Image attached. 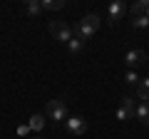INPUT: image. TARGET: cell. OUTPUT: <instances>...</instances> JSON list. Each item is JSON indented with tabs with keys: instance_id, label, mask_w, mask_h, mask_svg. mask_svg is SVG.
Returning a JSON list of instances; mask_svg holds the SVG:
<instances>
[{
	"instance_id": "obj_1",
	"label": "cell",
	"mask_w": 149,
	"mask_h": 139,
	"mask_svg": "<svg viewBox=\"0 0 149 139\" xmlns=\"http://www.w3.org/2000/svg\"><path fill=\"white\" fill-rule=\"evenodd\" d=\"M100 22H102L100 15H95V13H87V15L82 17L80 22H77V27H74V35H77V38H82V40L87 42V40H90L92 35L100 30Z\"/></svg>"
},
{
	"instance_id": "obj_2",
	"label": "cell",
	"mask_w": 149,
	"mask_h": 139,
	"mask_svg": "<svg viewBox=\"0 0 149 139\" xmlns=\"http://www.w3.org/2000/svg\"><path fill=\"white\" fill-rule=\"evenodd\" d=\"M45 117L52 119L55 124H65V119L70 117L67 114V102L65 99H50L47 107H45Z\"/></svg>"
},
{
	"instance_id": "obj_3",
	"label": "cell",
	"mask_w": 149,
	"mask_h": 139,
	"mask_svg": "<svg viewBox=\"0 0 149 139\" xmlns=\"http://www.w3.org/2000/svg\"><path fill=\"white\" fill-rule=\"evenodd\" d=\"M50 35L55 38V42L67 45L70 40L74 38V30L67 25V22H62V20H50Z\"/></svg>"
},
{
	"instance_id": "obj_4",
	"label": "cell",
	"mask_w": 149,
	"mask_h": 139,
	"mask_svg": "<svg viewBox=\"0 0 149 139\" xmlns=\"http://www.w3.org/2000/svg\"><path fill=\"white\" fill-rule=\"evenodd\" d=\"M134 109H137L134 97L132 95H124L122 97V104H119V109H117V119H119V122H129V119H134Z\"/></svg>"
},
{
	"instance_id": "obj_5",
	"label": "cell",
	"mask_w": 149,
	"mask_h": 139,
	"mask_svg": "<svg viewBox=\"0 0 149 139\" xmlns=\"http://www.w3.org/2000/svg\"><path fill=\"white\" fill-rule=\"evenodd\" d=\"M65 129H67V134H74V137H80V134L87 132V119L80 117V114H72V117L65 119Z\"/></svg>"
},
{
	"instance_id": "obj_6",
	"label": "cell",
	"mask_w": 149,
	"mask_h": 139,
	"mask_svg": "<svg viewBox=\"0 0 149 139\" xmlns=\"http://www.w3.org/2000/svg\"><path fill=\"white\" fill-rule=\"evenodd\" d=\"M124 13H127V5H124L122 0H114V3L107 8V22L114 27V25H117V22L124 17Z\"/></svg>"
},
{
	"instance_id": "obj_7",
	"label": "cell",
	"mask_w": 149,
	"mask_h": 139,
	"mask_svg": "<svg viewBox=\"0 0 149 139\" xmlns=\"http://www.w3.org/2000/svg\"><path fill=\"white\" fill-rule=\"evenodd\" d=\"M144 62H147V52H144V50H127V52H124V65H127L129 70L139 67V65H144Z\"/></svg>"
},
{
	"instance_id": "obj_8",
	"label": "cell",
	"mask_w": 149,
	"mask_h": 139,
	"mask_svg": "<svg viewBox=\"0 0 149 139\" xmlns=\"http://www.w3.org/2000/svg\"><path fill=\"white\" fill-rule=\"evenodd\" d=\"M45 124H47V117H45V114H32V117L27 119V127H30V132H42Z\"/></svg>"
},
{
	"instance_id": "obj_9",
	"label": "cell",
	"mask_w": 149,
	"mask_h": 139,
	"mask_svg": "<svg viewBox=\"0 0 149 139\" xmlns=\"http://www.w3.org/2000/svg\"><path fill=\"white\" fill-rule=\"evenodd\" d=\"M134 117L139 119V124H149V102H139L134 109Z\"/></svg>"
},
{
	"instance_id": "obj_10",
	"label": "cell",
	"mask_w": 149,
	"mask_h": 139,
	"mask_svg": "<svg viewBox=\"0 0 149 139\" xmlns=\"http://www.w3.org/2000/svg\"><path fill=\"white\" fill-rule=\"evenodd\" d=\"M137 99L139 102H149V77H144V80H139V85H137Z\"/></svg>"
},
{
	"instance_id": "obj_11",
	"label": "cell",
	"mask_w": 149,
	"mask_h": 139,
	"mask_svg": "<svg viewBox=\"0 0 149 139\" xmlns=\"http://www.w3.org/2000/svg\"><path fill=\"white\" fill-rule=\"evenodd\" d=\"M25 13L30 17H40V15H42V5H40V0H25Z\"/></svg>"
},
{
	"instance_id": "obj_12",
	"label": "cell",
	"mask_w": 149,
	"mask_h": 139,
	"mask_svg": "<svg viewBox=\"0 0 149 139\" xmlns=\"http://www.w3.org/2000/svg\"><path fill=\"white\" fill-rule=\"evenodd\" d=\"M127 10H129V15H132V17L147 15V10H149V0H139V3H134L132 8H127Z\"/></svg>"
},
{
	"instance_id": "obj_13",
	"label": "cell",
	"mask_w": 149,
	"mask_h": 139,
	"mask_svg": "<svg viewBox=\"0 0 149 139\" xmlns=\"http://www.w3.org/2000/svg\"><path fill=\"white\" fill-rule=\"evenodd\" d=\"M85 40H82V38H77V35H74V38L72 40H70V42H67V50H70V52H72V55H80V52H85Z\"/></svg>"
},
{
	"instance_id": "obj_14",
	"label": "cell",
	"mask_w": 149,
	"mask_h": 139,
	"mask_svg": "<svg viewBox=\"0 0 149 139\" xmlns=\"http://www.w3.org/2000/svg\"><path fill=\"white\" fill-rule=\"evenodd\" d=\"M40 5H42V10L55 13V10H62L65 8V0H40Z\"/></svg>"
},
{
	"instance_id": "obj_15",
	"label": "cell",
	"mask_w": 149,
	"mask_h": 139,
	"mask_svg": "<svg viewBox=\"0 0 149 139\" xmlns=\"http://www.w3.org/2000/svg\"><path fill=\"white\" fill-rule=\"evenodd\" d=\"M132 27H134V30H147V27H149V17L147 15L132 17Z\"/></svg>"
},
{
	"instance_id": "obj_16",
	"label": "cell",
	"mask_w": 149,
	"mask_h": 139,
	"mask_svg": "<svg viewBox=\"0 0 149 139\" xmlns=\"http://www.w3.org/2000/svg\"><path fill=\"white\" fill-rule=\"evenodd\" d=\"M139 80H142V77H139L134 70H127V75H124V82H127V85H134V87H137Z\"/></svg>"
},
{
	"instance_id": "obj_17",
	"label": "cell",
	"mask_w": 149,
	"mask_h": 139,
	"mask_svg": "<svg viewBox=\"0 0 149 139\" xmlns=\"http://www.w3.org/2000/svg\"><path fill=\"white\" fill-rule=\"evenodd\" d=\"M27 134H30V127H27V124H20V127H17V137H20V139H25Z\"/></svg>"
},
{
	"instance_id": "obj_18",
	"label": "cell",
	"mask_w": 149,
	"mask_h": 139,
	"mask_svg": "<svg viewBox=\"0 0 149 139\" xmlns=\"http://www.w3.org/2000/svg\"><path fill=\"white\" fill-rule=\"evenodd\" d=\"M30 139H40V137H30Z\"/></svg>"
},
{
	"instance_id": "obj_19",
	"label": "cell",
	"mask_w": 149,
	"mask_h": 139,
	"mask_svg": "<svg viewBox=\"0 0 149 139\" xmlns=\"http://www.w3.org/2000/svg\"><path fill=\"white\" fill-rule=\"evenodd\" d=\"M147 17H149V10H147Z\"/></svg>"
}]
</instances>
